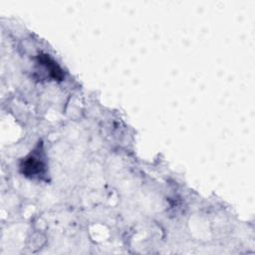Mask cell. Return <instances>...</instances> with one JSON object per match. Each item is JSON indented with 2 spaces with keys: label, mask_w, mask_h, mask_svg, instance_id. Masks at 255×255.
Returning a JSON list of instances; mask_svg holds the SVG:
<instances>
[{
  "label": "cell",
  "mask_w": 255,
  "mask_h": 255,
  "mask_svg": "<svg viewBox=\"0 0 255 255\" xmlns=\"http://www.w3.org/2000/svg\"><path fill=\"white\" fill-rule=\"evenodd\" d=\"M22 169H23V173H25L27 176L36 175V174L42 173L44 169V164L38 158H35L34 156H30L24 161L22 165Z\"/></svg>",
  "instance_id": "1"
},
{
  "label": "cell",
  "mask_w": 255,
  "mask_h": 255,
  "mask_svg": "<svg viewBox=\"0 0 255 255\" xmlns=\"http://www.w3.org/2000/svg\"><path fill=\"white\" fill-rule=\"evenodd\" d=\"M38 58H39V62L42 63V65L46 66L47 70L50 72V75L54 79L62 80V78H63L62 70L48 55H39Z\"/></svg>",
  "instance_id": "2"
}]
</instances>
